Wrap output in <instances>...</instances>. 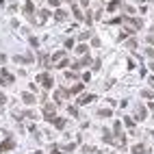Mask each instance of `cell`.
I'll list each match as a JSON object with an SVG mask.
<instances>
[{"label":"cell","mask_w":154,"mask_h":154,"mask_svg":"<svg viewBox=\"0 0 154 154\" xmlns=\"http://www.w3.org/2000/svg\"><path fill=\"white\" fill-rule=\"evenodd\" d=\"M148 43H152V46H154V37H152V35L148 37Z\"/></svg>","instance_id":"obj_28"},{"label":"cell","mask_w":154,"mask_h":154,"mask_svg":"<svg viewBox=\"0 0 154 154\" xmlns=\"http://www.w3.org/2000/svg\"><path fill=\"white\" fill-rule=\"evenodd\" d=\"M124 124L128 126V128H135V119H133V117H126V119H124Z\"/></svg>","instance_id":"obj_21"},{"label":"cell","mask_w":154,"mask_h":154,"mask_svg":"<svg viewBox=\"0 0 154 154\" xmlns=\"http://www.w3.org/2000/svg\"><path fill=\"white\" fill-rule=\"evenodd\" d=\"M48 2H50L52 7H59V2H61V0H48Z\"/></svg>","instance_id":"obj_26"},{"label":"cell","mask_w":154,"mask_h":154,"mask_svg":"<svg viewBox=\"0 0 154 154\" xmlns=\"http://www.w3.org/2000/svg\"><path fill=\"white\" fill-rule=\"evenodd\" d=\"M80 2H82V7H87V4H89V0H80Z\"/></svg>","instance_id":"obj_29"},{"label":"cell","mask_w":154,"mask_h":154,"mask_svg":"<svg viewBox=\"0 0 154 154\" xmlns=\"http://www.w3.org/2000/svg\"><path fill=\"white\" fill-rule=\"evenodd\" d=\"M145 57H150V59H154V48H148V50H145Z\"/></svg>","instance_id":"obj_23"},{"label":"cell","mask_w":154,"mask_h":154,"mask_svg":"<svg viewBox=\"0 0 154 154\" xmlns=\"http://www.w3.org/2000/svg\"><path fill=\"white\" fill-rule=\"evenodd\" d=\"M89 63H91V57H87V54H85L80 61H76V63H74V70H80V67H85V65H89Z\"/></svg>","instance_id":"obj_6"},{"label":"cell","mask_w":154,"mask_h":154,"mask_svg":"<svg viewBox=\"0 0 154 154\" xmlns=\"http://www.w3.org/2000/svg\"><path fill=\"white\" fill-rule=\"evenodd\" d=\"M133 154H145V145H143V143H137V145L133 148Z\"/></svg>","instance_id":"obj_14"},{"label":"cell","mask_w":154,"mask_h":154,"mask_svg":"<svg viewBox=\"0 0 154 154\" xmlns=\"http://www.w3.org/2000/svg\"><path fill=\"white\" fill-rule=\"evenodd\" d=\"M139 2H150V0H139Z\"/></svg>","instance_id":"obj_31"},{"label":"cell","mask_w":154,"mask_h":154,"mask_svg":"<svg viewBox=\"0 0 154 154\" xmlns=\"http://www.w3.org/2000/svg\"><path fill=\"white\" fill-rule=\"evenodd\" d=\"M76 52H78V54H87V52H89V48H87L85 43H78V46H76Z\"/></svg>","instance_id":"obj_18"},{"label":"cell","mask_w":154,"mask_h":154,"mask_svg":"<svg viewBox=\"0 0 154 154\" xmlns=\"http://www.w3.org/2000/svg\"><path fill=\"white\" fill-rule=\"evenodd\" d=\"M37 80H39L41 85L46 87V89H50V87L54 85V80H52V76H50V74H39V76H37Z\"/></svg>","instance_id":"obj_2"},{"label":"cell","mask_w":154,"mask_h":154,"mask_svg":"<svg viewBox=\"0 0 154 154\" xmlns=\"http://www.w3.org/2000/svg\"><path fill=\"white\" fill-rule=\"evenodd\" d=\"M141 96H143V98H154V91H148L145 89V91H141Z\"/></svg>","instance_id":"obj_22"},{"label":"cell","mask_w":154,"mask_h":154,"mask_svg":"<svg viewBox=\"0 0 154 154\" xmlns=\"http://www.w3.org/2000/svg\"><path fill=\"white\" fill-rule=\"evenodd\" d=\"M65 2H70V4H74V0H65Z\"/></svg>","instance_id":"obj_30"},{"label":"cell","mask_w":154,"mask_h":154,"mask_svg":"<svg viewBox=\"0 0 154 154\" xmlns=\"http://www.w3.org/2000/svg\"><path fill=\"white\" fill-rule=\"evenodd\" d=\"M82 91V82H78V85H74L72 89H70V93H80Z\"/></svg>","instance_id":"obj_20"},{"label":"cell","mask_w":154,"mask_h":154,"mask_svg":"<svg viewBox=\"0 0 154 154\" xmlns=\"http://www.w3.org/2000/svg\"><path fill=\"white\" fill-rule=\"evenodd\" d=\"M52 124L57 126L59 130H63V128H65V119H63V117H54V119H52Z\"/></svg>","instance_id":"obj_13"},{"label":"cell","mask_w":154,"mask_h":154,"mask_svg":"<svg viewBox=\"0 0 154 154\" xmlns=\"http://www.w3.org/2000/svg\"><path fill=\"white\" fill-rule=\"evenodd\" d=\"M128 48H130V50H135V48H137V41L130 39V41H128Z\"/></svg>","instance_id":"obj_24"},{"label":"cell","mask_w":154,"mask_h":154,"mask_svg":"<svg viewBox=\"0 0 154 154\" xmlns=\"http://www.w3.org/2000/svg\"><path fill=\"white\" fill-rule=\"evenodd\" d=\"M102 139H104V143H111V145L115 143V141H113V135H111V133H109V130H106V128H104V130H102Z\"/></svg>","instance_id":"obj_9"},{"label":"cell","mask_w":154,"mask_h":154,"mask_svg":"<svg viewBox=\"0 0 154 154\" xmlns=\"http://www.w3.org/2000/svg\"><path fill=\"white\" fill-rule=\"evenodd\" d=\"M89 35H91V33H89V31H85V33H80V41H82V39H87V37H89Z\"/></svg>","instance_id":"obj_25"},{"label":"cell","mask_w":154,"mask_h":154,"mask_svg":"<svg viewBox=\"0 0 154 154\" xmlns=\"http://www.w3.org/2000/svg\"><path fill=\"white\" fill-rule=\"evenodd\" d=\"M119 4H122V0H111V2H109V11H115V9H119Z\"/></svg>","instance_id":"obj_16"},{"label":"cell","mask_w":154,"mask_h":154,"mask_svg":"<svg viewBox=\"0 0 154 154\" xmlns=\"http://www.w3.org/2000/svg\"><path fill=\"white\" fill-rule=\"evenodd\" d=\"M72 11H74V15H76V20H82V11L78 9V4H74V7H72Z\"/></svg>","instance_id":"obj_19"},{"label":"cell","mask_w":154,"mask_h":154,"mask_svg":"<svg viewBox=\"0 0 154 154\" xmlns=\"http://www.w3.org/2000/svg\"><path fill=\"white\" fill-rule=\"evenodd\" d=\"M7 102V98H4V93H0V104H4Z\"/></svg>","instance_id":"obj_27"},{"label":"cell","mask_w":154,"mask_h":154,"mask_svg":"<svg viewBox=\"0 0 154 154\" xmlns=\"http://www.w3.org/2000/svg\"><path fill=\"white\" fill-rule=\"evenodd\" d=\"M22 100H24L26 104H33V102H35V96L28 93V91H24V93H22Z\"/></svg>","instance_id":"obj_11"},{"label":"cell","mask_w":154,"mask_h":154,"mask_svg":"<svg viewBox=\"0 0 154 154\" xmlns=\"http://www.w3.org/2000/svg\"><path fill=\"white\" fill-rule=\"evenodd\" d=\"M96 154H102V152H96Z\"/></svg>","instance_id":"obj_32"},{"label":"cell","mask_w":154,"mask_h":154,"mask_svg":"<svg viewBox=\"0 0 154 154\" xmlns=\"http://www.w3.org/2000/svg\"><path fill=\"white\" fill-rule=\"evenodd\" d=\"M37 15H39V18L35 20V24H43V22H46L48 18H50V11H48V9H41V11H39Z\"/></svg>","instance_id":"obj_4"},{"label":"cell","mask_w":154,"mask_h":154,"mask_svg":"<svg viewBox=\"0 0 154 154\" xmlns=\"http://www.w3.org/2000/svg\"><path fill=\"white\" fill-rule=\"evenodd\" d=\"M15 143H13V139H7V141H2L0 143V152H9V150H13Z\"/></svg>","instance_id":"obj_5"},{"label":"cell","mask_w":154,"mask_h":154,"mask_svg":"<svg viewBox=\"0 0 154 154\" xmlns=\"http://www.w3.org/2000/svg\"><path fill=\"white\" fill-rule=\"evenodd\" d=\"M67 96H70V91L65 89V87H63V89H57V91H54V102H57V104H61Z\"/></svg>","instance_id":"obj_3"},{"label":"cell","mask_w":154,"mask_h":154,"mask_svg":"<svg viewBox=\"0 0 154 154\" xmlns=\"http://www.w3.org/2000/svg\"><path fill=\"white\" fill-rule=\"evenodd\" d=\"M24 13H26V18L33 22V15H35V7H33V2H26L24 4Z\"/></svg>","instance_id":"obj_7"},{"label":"cell","mask_w":154,"mask_h":154,"mask_svg":"<svg viewBox=\"0 0 154 154\" xmlns=\"http://www.w3.org/2000/svg\"><path fill=\"white\" fill-rule=\"evenodd\" d=\"M57 104H46V106H43V117L48 119V122H52L54 117H57Z\"/></svg>","instance_id":"obj_1"},{"label":"cell","mask_w":154,"mask_h":154,"mask_svg":"<svg viewBox=\"0 0 154 154\" xmlns=\"http://www.w3.org/2000/svg\"><path fill=\"white\" fill-rule=\"evenodd\" d=\"M145 115H148L145 106H137V113H135V117L139 119V122H141V119H145Z\"/></svg>","instance_id":"obj_8"},{"label":"cell","mask_w":154,"mask_h":154,"mask_svg":"<svg viewBox=\"0 0 154 154\" xmlns=\"http://www.w3.org/2000/svg\"><path fill=\"white\" fill-rule=\"evenodd\" d=\"M65 18H67V13H65L63 9H57V13H54V20H57V22H63Z\"/></svg>","instance_id":"obj_12"},{"label":"cell","mask_w":154,"mask_h":154,"mask_svg":"<svg viewBox=\"0 0 154 154\" xmlns=\"http://www.w3.org/2000/svg\"><path fill=\"white\" fill-rule=\"evenodd\" d=\"M111 115H113L111 109H100V111H98V117H111Z\"/></svg>","instance_id":"obj_15"},{"label":"cell","mask_w":154,"mask_h":154,"mask_svg":"<svg viewBox=\"0 0 154 154\" xmlns=\"http://www.w3.org/2000/svg\"><path fill=\"white\" fill-rule=\"evenodd\" d=\"M93 100H96V96H93V93H89V96H80L78 104H89V102H93Z\"/></svg>","instance_id":"obj_10"},{"label":"cell","mask_w":154,"mask_h":154,"mask_svg":"<svg viewBox=\"0 0 154 154\" xmlns=\"http://www.w3.org/2000/svg\"><path fill=\"white\" fill-rule=\"evenodd\" d=\"M63 59H65V52L61 50V52H57V54H54V57H52V63H54V65H57L59 61H63Z\"/></svg>","instance_id":"obj_17"}]
</instances>
